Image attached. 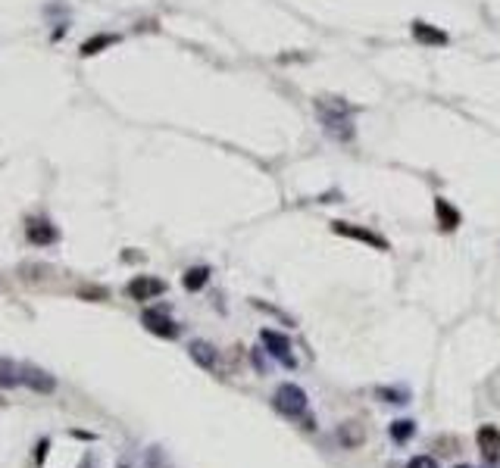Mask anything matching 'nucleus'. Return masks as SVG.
<instances>
[{
	"instance_id": "nucleus-10",
	"label": "nucleus",
	"mask_w": 500,
	"mask_h": 468,
	"mask_svg": "<svg viewBox=\"0 0 500 468\" xmlns=\"http://www.w3.org/2000/svg\"><path fill=\"white\" fill-rule=\"evenodd\" d=\"M409 28H413V38L419 41V44H425V47H447L450 44L447 31L434 28V26H429V22H422V19H416Z\"/></svg>"
},
{
	"instance_id": "nucleus-24",
	"label": "nucleus",
	"mask_w": 500,
	"mask_h": 468,
	"mask_svg": "<svg viewBox=\"0 0 500 468\" xmlns=\"http://www.w3.org/2000/svg\"><path fill=\"white\" fill-rule=\"evenodd\" d=\"M0 406H4V400H0Z\"/></svg>"
},
{
	"instance_id": "nucleus-15",
	"label": "nucleus",
	"mask_w": 500,
	"mask_h": 468,
	"mask_svg": "<svg viewBox=\"0 0 500 468\" xmlns=\"http://www.w3.org/2000/svg\"><path fill=\"white\" fill-rule=\"evenodd\" d=\"M210 281V269L207 266H194V269H188L185 278H182V284H185V291H191V293H198L203 291Z\"/></svg>"
},
{
	"instance_id": "nucleus-20",
	"label": "nucleus",
	"mask_w": 500,
	"mask_h": 468,
	"mask_svg": "<svg viewBox=\"0 0 500 468\" xmlns=\"http://www.w3.org/2000/svg\"><path fill=\"white\" fill-rule=\"evenodd\" d=\"M407 468H438V462L432 456H416V459H409Z\"/></svg>"
},
{
	"instance_id": "nucleus-7",
	"label": "nucleus",
	"mask_w": 500,
	"mask_h": 468,
	"mask_svg": "<svg viewBox=\"0 0 500 468\" xmlns=\"http://www.w3.org/2000/svg\"><path fill=\"white\" fill-rule=\"evenodd\" d=\"M26 237H29V244H35V247H51V244L60 241V232L53 228L51 219L31 216V219H26Z\"/></svg>"
},
{
	"instance_id": "nucleus-13",
	"label": "nucleus",
	"mask_w": 500,
	"mask_h": 468,
	"mask_svg": "<svg viewBox=\"0 0 500 468\" xmlns=\"http://www.w3.org/2000/svg\"><path fill=\"white\" fill-rule=\"evenodd\" d=\"M188 353H191V359L198 363L200 368H210V372H216V350L210 347L207 340H191V347H188Z\"/></svg>"
},
{
	"instance_id": "nucleus-18",
	"label": "nucleus",
	"mask_w": 500,
	"mask_h": 468,
	"mask_svg": "<svg viewBox=\"0 0 500 468\" xmlns=\"http://www.w3.org/2000/svg\"><path fill=\"white\" fill-rule=\"evenodd\" d=\"M379 397L388 400V403H394V406L409 403V393L407 390H394V388H379Z\"/></svg>"
},
{
	"instance_id": "nucleus-4",
	"label": "nucleus",
	"mask_w": 500,
	"mask_h": 468,
	"mask_svg": "<svg viewBox=\"0 0 500 468\" xmlns=\"http://www.w3.org/2000/svg\"><path fill=\"white\" fill-rule=\"evenodd\" d=\"M126 293L138 303L157 300L160 293H166V281H160V278H153V275H135L132 281L126 284Z\"/></svg>"
},
{
	"instance_id": "nucleus-8",
	"label": "nucleus",
	"mask_w": 500,
	"mask_h": 468,
	"mask_svg": "<svg viewBox=\"0 0 500 468\" xmlns=\"http://www.w3.org/2000/svg\"><path fill=\"white\" fill-rule=\"evenodd\" d=\"M260 340H263V347L269 350V356H275V359H282L288 368L297 365V359L291 356V340L285 338V334H278V331H260Z\"/></svg>"
},
{
	"instance_id": "nucleus-1",
	"label": "nucleus",
	"mask_w": 500,
	"mask_h": 468,
	"mask_svg": "<svg viewBox=\"0 0 500 468\" xmlns=\"http://www.w3.org/2000/svg\"><path fill=\"white\" fill-rule=\"evenodd\" d=\"M316 110L322 116V125L329 128V135H335L338 141H350L354 137V125H350V116H354V106L344 103L341 97H319Z\"/></svg>"
},
{
	"instance_id": "nucleus-14",
	"label": "nucleus",
	"mask_w": 500,
	"mask_h": 468,
	"mask_svg": "<svg viewBox=\"0 0 500 468\" xmlns=\"http://www.w3.org/2000/svg\"><path fill=\"white\" fill-rule=\"evenodd\" d=\"M22 384V365H16L13 359L0 356V390H13Z\"/></svg>"
},
{
	"instance_id": "nucleus-17",
	"label": "nucleus",
	"mask_w": 500,
	"mask_h": 468,
	"mask_svg": "<svg viewBox=\"0 0 500 468\" xmlns=\"http://www.w3.org/2000/svg\"><path fill=\"white\" fill-rule=\"evenodd\" d=\"M413 434H416V422H409V418H397V422H391V440H394V443L413 440Z\"/></svg>"
},
{
	"instance_id": "nucleus-22",
	"label": "nucleus",
	"mask_w": 500,
	"mask_h": 468,
	"mask_svg": "<svg viewBox=\"0 0 500 468\" xmlns=\"http://www.w3.org/2000/svg\"><path fill=\"white\" fill-rule=\"evenodd\" d=\"M78 468H91V456H85V459H81V465Z\"/></svg>"
},
{
	"instance_id": "nucleus-23",
	"label": "nucleus",
	"mask_w": 500,
	"mask_h": 468,
	"mask_svg": "<svg viewBox=\"0 0 500 468\" xmlns=\"http://www.w3.org/2000/svg\"><path fill=\"white\" fill-rule=\"evenodd\" d=\"M456 468H469V465H456Z\"/></svg>"
},
{
	"instance_id": "nucleus-21",
	"label": "nucleus",
	"mask_w": 500,
	"mask_h": 468,
	"mask_svg": "<svg viewBox=\"0 0 500 468\" xmlns=\"http://www.w3.org/2000/svg\"><path fill=\"white\" fill-rule=\"evenodd\" d=\"M81 297H88V300H106L110 293H106V287H85V291H81Z\"/></svg>"
},
{
	"instance_id": "nucleus-5",
	"label": "nucleus",
	"mask_w": 500,
	"mask_h": 468,
	"mask_svg": "<svg viewBox=\"0 0 500 468\" xmlns=\"http://www.w3.org/2000/svg\"><path fill=\"white\" fill-rule=\"evenodd\" d=\"M22 384H26L29 390L41 393V397H51L56 390V378L47 372V368H41L35 363H22Z\"/></svg>"
},
{
	"instance_id": "nucleus-6",
	"label": "nucleus",
	"mask_w": 500,
	"mask_h": 468,
	"mask_svg": "<svg viewBox=\"0 0 500 468\" xmlns=\"http://www.w3.org/2000/svg\"><path fill=\"white\" fill-rule=\"evenodd\" d=\"M141 325H144L150 334L163 338V340L178 338V325L169 318V312H166V309H144V312H141Z\"/></svg>"
},
{
	"instance_id": "nucleus-12",
	"label": "nucleus",
	"mask_w": 500,
	"mask_h": 468,
	"mask_svg": "<svg viewBox=\"0 0 500 468\" xmlns=\"http://www.w3.org/2000/svg\"><path fill=\"white\" fill-rule=\"evenodd\" d=\"M338 443L344 449H357L366 443V428L359 422H344L338 425Z\"/></svg>"
},
{
	"instance_id": "nucleus-3",
	"label": "nucleus",
	"mask_w": 500,
	"mask_h": 468,
	"mask_svg": "<svg viewBox=\"0 0 500 468\" xmlns=\"http://www.w3.org/2000/svg\"><path fill=\"white\" fill-rule=\"evenodd\" d=\"M332 232H335V234H341V237H350V241L369 244V247H375V250H391V244L384 241L382 234L369 232V228H363V225H350V222L335 219V222H332Z\"/></svg>"
},
{
	"instance_id": "nucleus-11",
	"label": "nucleus",
	"mask_w": 500,
	"mask_h": 468,
	"mask_svg": "<svg viewBox=\"0 0 500 468\" xmlns=\"http://www.w3.org/2000/svg\"><path fill=\"white\" fill-rule=\"evenodd\" d=\"M434 216H438V225H441V232H456L460 228V209L456 207H450V203L444 200V197H434Z\"/></svg>"
},
{
	"instance_id": "nucleus-2",
	"label": "nucleus",
	"mask_w": 500,
	"mask_h": 468,
	"mask_svg": "<svg viewBox=\"0 0 500 468\" xmlns=\"http://www.w3.org/2000/svg\"><path fill=\"white\" fill-rule=\"evenodd\" d=\"M275 409L288 418H300L307 412V393H303L297 384H278L275 388V397H272Z\"/></svg>"
},
{
	"instance_id": "nucleus-9",
	"label": "nucleus",
	"mask_w": 500,
	"mask_h": 468,
	"mask_svg": "<svg viewBox=\"0 0 500 468\" xmlns=\"http://www.w3.org/2000/svg\"><path fill=\"white\" fill-rule=\"evenodd\" d=\"M475 443H479V453L485 462H497L500 459V428L497 425H481L479 434H475Z\"/></svg>"
},
{
	"instance_id": "nucleus-16",
	"label": "nucleus",
	"mask_w": 500,
	"mask_h": 468,
	"mask_svg": "<svg viewBox=\"0 0 500 468\" xmlns=\"http://www.w3.org/2000/svg\"><path fill=\"white\" fill-rule=\"evenodd\" d=\"M119 41V35H94V38H88L85 44H81V56H94V53H101V51H106L110 44H116Z\"/></svg>"
},
{
	"instance_id": "nucleus-19",
	"label": "nucleus",
	"mask_w": 500,
	"mask_h": 468,
	"mask_svg": "<svg viewBox=\"0 0 500 468\" xmlns=\"http://www.w3.org/2000/svg\"><path fill=\"white\" fill-rule=\"evenodd\" d=\"M47 449H51V440H38V447H35V465H44V459H47Z\"/></svg>"
}]
</instances>
